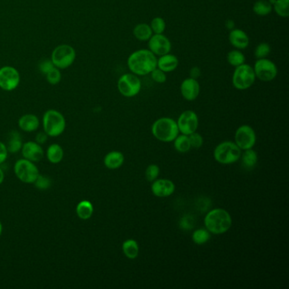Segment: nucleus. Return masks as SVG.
<instances>
[{
    "label": "nucleus",
    "mask_w": 289,
    "mask_h": 289,
    "mask_svg": "<svg viewBox=\"0 0 289 289\" xmlns=\"http://www.w3.org/2000/svg\"><path fill=\"white\" fill-rule=\"evenodd\" d=\"M39 119L37 115L26 114L21 116L18 120L19 128L25 133H32L39 128Z\"/></svg>",
    "instance_id": "nucleus-20"
},
{
    "label": "nucleus",
    "mask_w": 289,
    "mask_h": 289,
    "mask_svg": "<svg viewBox=\"0 0 289 289\" xmlns=\"http://www.w3.org/2000/svg\"><path fill=\"white\" fill-rule=\"evenodd\" d=\"M271 48L267 43H261L257 45V47L255 50V57L257 60L260 59H265L267 58L270 54H271Z\"/></svg>",
    "instance_id": "nucleus-33"
},
{
    "label": "nucleus",
    "mask_w": 289,
    "mask_h": 289,
    "mask_svg": "<svg viewBox=\"0 0 289 289\" xmlns=\"http://www.w3.org/2000/svg\"><path fill=\"white\" fill-rule=\"evenodd\" d=\"M241 155L242 154L239 147L232 142L220 143L214 151L215 159L221 164H232L234 162H237L240 159Z\"/></svg>",
    "instance_id": "nucleus-6"
},
{
    "label": "nucleus",
    "mask_w": 289,
    "mask_h": 289,
    "mask_svg": "<svg viewBox=\"0 0 289 289\" xmlns=\"http://www.w3.org/2000/svg\"><path fill=\"white\" fill-rule=\"evenodd\" d=\"M190 77L198 79L201 75V70L198 66H193L190 70Z\"/></svg>",
    "instance_id": "nucleus-42"
},
{
    "label": "nucleus",
    "mask_w": 289,
    "mask_h": 289,
    "mask_svg": "<svg viewBox=\"0 0 289 289\" xmlns=\"http://www.w3.org/2000/svg\"><path fill=\"white\" fill-rule=\"evenodd\" d=\"M179 133L177 124L172 118L163 117L157 120L152 126V133L158 140L172 142Z\"/></svg>",
    "instance_id": "nucleus-4"
},
{
    "label": "nucleus",
    "mask_w": 289,
    "mask_h": 289,
    "mask_svg": "<svg viewBox=\"0 0 289 289\" xmlns=\"http://www.w3.org/2000/svg\"><path fill=\"white\" fill-rule=\"evenodd\" d=\"M177 124L179 132L184 135H190L198 128V116L193 110H186L180 115Z\"/></svg>",
    "instance_id": "nucleus-13"
},
{
    "label": "nucleus",
    "mask_w": 289,
    "mask_h": 289,
    "mask_svg": "<svg viewBox=\"0 0 289 289\" xmlns=\"http://www.w3.org/2000/svg\"><path fill=\"white\" fill-rule=\"evenodd\" d=\"M175 149L180 153H186L190 150L191 144L188 135H181L175 138Z\"/></svg>",
    "instance_id": "nucleus-31"
},
{
    "label": "nucleus",
    "mask_w": 289,
    "mask_h": 289,
    "mask_svg": "<svg viewBox=\"0 0 289 289\" xmlns=\"http://www.w3.org/2000/svg\"><path fill=\"white\" fill-rule=\"evenodd\" d=\"M180 89H181V94L186 100L193 101L199 95L200 85L197 79L188 77L183 80Z\"/></svg>",
    "instance_id": "nucleus-15"
},
{
    "label": "nucleus",
    "mask_w": 289,
    "mask_h": 289,
    "mask_svg": "<svg viewBox=\"0 0 289 289\" xmlns=\"http://www.w3.org/2000/svg\"><path fill=\"white\" fill-rule=\"evenodd\" d=\"M149 50L156 56L167 55L172 50V43L164 34H153L148 41Z\"/></svg>",
    "instance_id": "nucleus-14"
},
{
    "label": "nucleus",
    "mask_w": 289,
    "mask_h": 289,
    "mask_svg": "<svg viewBox=\"0 0 289 289\" xmlns=\"http://www.w3.org/2000/svg\"><path fill=\"white\" fill-rule=\"evenodd\" d=\"M150 27H151L152 31L154 34H162L164 33L167 28V23L164 19L161 17H154L150 22Z\"/></svg>",
    "instance_id": "nucleus-32"
},
{
    "label": "nucleus",
    "mask_w": 289,
    "mask_h": 289,
    "mask_svg": "<svg viewBox=\"0 0 289 289\" xmlns=\"http://www.w3.org/2000/svg\"><path fill=\"white\" fill-rule=\"evenodd\" d=\"M55 67V65L53 64L52 60H43L42 62H40L39 64V69L43 73H45V75L50 71V70H52L53 68Z\"/></svg>",
    "instance_id": "nucleus-40"
},
{
    "label": "nucleus",
    "mask_w": 289,
    "mask_h": 289,
    "mask_svg": "<svg viewBox=\"0 0 289 289\" xmlns=\"http://www.w3.org/2000/svg\"><path fill=\"white\" fill-rule=\"evenodd\" d=\"M128 69L137 76H147L157 67V56L149 50H138L128 59Z\"/></svg>",
    "instance_id": "nucleus-1"
},
{
    "label": "nucleus",
    "mask_w": 289,
    "mask_h": 289,
    "mask_svg": "<svg viewBox=\"0 0 289 289\" xmlns=\"http://www.w3.org/2000/svg\"><path fill=\"white\" fill-rule=\"evenodd\" d=\"M159 168L156 164H150L146 170V178L149 182H154L159 176Z\"/></svg>",
    "instance_id": "nucleus-38"
},
{
    "label": "nucleus",
    "mask_w": 289,
    "mask_h": 289,
    "mask_svg": "<svg viewBox=\"0 0 289 289\" xmlns=\"http://www.w3.org/2000/svg\"><path fill=\"white\" fill-rule=\"evenodd\" d=\"M5 180V173H4L3 170L0 168V184H2Z\"/></svg>",
    "instance_id": "nucleus-46"
},
{
    "label": "nucleus",
    "mask_w": 289,
    "mask_h": 289,
    "mask_svg": "<svg viewBox=\"0 0 289 289\" xmlns=\"http://www.w3.org/2000/svg\"><path fill=\"white\" fill-rule=\"evenodd\" d=\"M189 142H190L191 148L193 149H199L203 145V138L198 133H193L188 135Z\"/></svg>",
    "instance_id": "nucleus-39"
},
{
    "label": "nucleus",
    "mask_w": 289,
    "mask_h": 289,
    "mask_svg": "<svg viewBox=\"0 0 289 289\" xmlns=\"http://www.w3.org/2000/svg\"><path fill=\"white\" fill-rule=\"evenodd\" d=\"M21 76L18 70L12 66L0 69V88L5 91H13L18 87Z\"/></svg>",
    "instance_id": "nucleus-11"
},
{
    "label": "nucleus",
    "mask_w": 289,
    "mask_h": 289,
    "mask_svg": "<svg viewBox=\"0 0 289 289\" xmlns=\"http://www.w3.org/2000/svg\"><path fill=\"white\" fill-rule=\"evenodd\" d=\"M210 238H211V235L209 233L208 230L198 229L193 232V242L197 244H203L206 242H208Z\"/></svg>",
    "instance_id": "nucleus-34"
},
{
    "label": "nucleus",
    "mask_w": 289,
    "mask_h": 289,
    "mask_svg": "<svg viewBox=\"0 0 289 289\" xmlns=\"http://www.w3.org/2000/svg\"><path fill=\"white\" fill-rule=\"evenodd\" d=\"M258 160V156L256 151L252 149H246L244 153L242 155V161L243 167L247 169H251L256 166Z\"/></svg>",
    "instance_id": "nucleus-30"
},
{
    "label": "nucleus",
    "mask_w": 289,
    "mask_h": 289,
    "mask_svg": "<svg viewBox=\"0 0 289 289\" xmlns=\"http://www.w3.org/2000/svg\"><path fill=\"white\" fill-rule=\"evenodd\" d=\"M46 79L49 81V84L52 85H56L60 82L61 80V74L57 67L53 68L47 74H46Z\"/></svg>",
    "instance_id": "nucleus-36"
},
{
    "label": "nucleus",
    "mask_w": 289,
    "mask_h": 289,
    "mask_svg": "<svg viewBox=\"0 0 289 289\" xmlns=\"http://www.w3.org/2000/svg\"><path fill=\"white\" fill-rule=\"evenodd\" d=\"M151 190L157 197H168L174 193L175 184L170 180H157L152 184Z\"/></svg>",
    "instance_id": "nucleus-18"
},
{
    "label": "nucleus",
    "mask_w": 289,
    "mask_h": 289,
    "mask_svg": "<svg viewBox=\"0 0 289 289\" xmlns=\"http://www.w3.org/2000/svg\"><path fill=\"white\" fill-rule=\"evenodd\" d=\"M227 62L233 67H237L244 64L246 58L243 53L239 50H232L227 55Z\"/></svg>",
    "instance_id": "nucleus-27"
},
{
    "label": "nucleus",
    "mask_w": 289,
    "mask_h": 289,
    "mask_svg": "<svg viewBox=\"0 0 289 289\" xmlns=\"http://www.w3.org/2000/svg\"><path fill=\"white\" fill-rule=\"evenodd\" d=\"M48 135L46 133L44 132V133H37V136H36V141L37 143L39 144H43L45 143L46 141H47Z\"/></svg>",
    "instance_id": "nucleus-43"
},
{
    "label": "nucleus",
    "mask_w": 289,
    "mask_h": 289,
    "mask_svg": "<svg viewBox=\"0 0 289 289\" xmlns=\"http://www.w3.org/2000/svg\"><path fill=\"white\" fill-rule=\"evenodd\" d=\"M234 22L231 21V20H227V22H226V26H227V29H230V30H232L234 28Z\"/></svg>",
    "instance_id": "nucleus-45"
},
{
    "label": "nucleus",
    "mask_w": 289,
    "mask_h": 289,
    "mask_svg": "<svg viewBox=\"0 0 289 289\" xmlns=\"http://www.w3.org/2000/svg\"><path fill=\"white\" fill-rule=\"evenodd\" d=\"M46 155H47L48 160L50 163L59 164L62 161L63 158H64V150L60 144L53 143L48 148Z\"/></svg>",
    "instance_id": "nucleus-23"
},
{
    "label": "nucleus",
    "mask_w": 289,
    "mask_h": 289,
    "mask_svg": "<svg viewBox=\"0 0 289 289\" xmlns=\"http://www.w3.org/2000/svg\"><path fill=\"white\" fill-rule=\"evenodd\" d=\"M76 59V51L70 45H63L55 48L51 60L55 67L65 69L73 64Z\"/></svg>",
    "instance_id": "nucleus-9"
},
{
    "label": "nucleus",
    "mask_w": 289,
    "mask_h": 289,
    "mask_svg": "<svg viewBox=\"0 0 289 289\" xmlns=\"http://www.w3.org/2000/svg\"><path fill=\"white\" fill-rule=\"evenodd\" d=\"M149 75L151 76V78L157 84H164L167 81V73L159 68L156 67L154 70H152L151 73Z\"/></svg>",
    "instance_id": "nucleus-37"
},
{
    "label": "nucleus",
    "mask_w": 289,
    "mask_h": 289,
    "mask_svg": "<svg viewBox=\"0 0 289 289\" xmlns=\"http://www.w3.org/2000/svg\"><path fill=\"white\" fill-rule=\"evenodd\" d=\"M253 68L256 78L266 82L273 81L278 73L276 64L267 58L256 60Z\"/></svg>",
    "instance_id": "nucleus-10"
},
{
    "label": "nucleus",
    "mask_w": 289,
    "mask_h": 289,
    "mask_svg": "<svg viewBox=\"0 0 289 289\" xmlns=\"http://www.w3.org/2000/svg\"><path fill=\"white\" fill-rule=\"evenodd\" d=\"M190 222H189V219H188V217H184L182 220V222H181V224H182V227L184 228V229H191V227L193 225L189 224Z\"/></svg>",
    "instance_id": "nucleus-44"
},
{
    "label": "nucleus",
    "mask_w": 289,
    "mask_h": 289,
    "mask_svg": "<svg viewBox=\"0 0 289 289\" xmlns=\"http://www.w3.org/2000/svg\"><path fill=\"white\" fill-rule=\"evenodd\" d=\"M179 65V60L175 55L167 54V55L159 56L157 59V68L164 71L166 73H170L174 71Z\"/></svg>",
    "instance_id": "nucleus-19"
},
{
    "label": "nucleus",
    "mask_w": 289,
    "mask_h": 289,
    "mask_svg": "<svg viewBox=\"0 0 289 289\" xmlns=\"http://www.w3.org/2000/svg\"><path fill=\"white\" fill-rule=\"evenodd\" d=\"M204 225L209 232L214 234H222L230 229L232 218L229 213L223 209H215L206 215Z\"/></svg>",
    "instance_id": "nucleus-2"
},
{
    "label": "nucleus",
    "mask_w": 289,
    "mask_h": 289,
    "mask_svg": "<svg viewBox=\"0 0 289 289\" xmlns=\"http://www.w3.org/2000/svg\"><path fill=\"white\" fill-rule=\"evenodd\" d=\"M228 39L232 47L237 50H245L250 45V37L247 34L241 29L233 28L231 30Z\"/></svg>",
    "instance_id": "nucleus-17"
},
{
    "label": "nucleus",
    "mask_w": 289,
    "mask_h": 289,
    "mask_svg": "<svg viewBox=\"0 0 289 289\" xmlns=\"http://www.w3.org/2000/svg\"><path fill=\"white\" fill-rule=\"evenodd\" d=\"M122 250L124 255L128 258L135 259L138 257L139 247L135 240L128 239L123 242Z\"/></svg>",
    "instance_id": "nucleus-28"
},
{
    "label": "nucleus",
    "mask_w": 289,
    "mask_h": 289,
    "mask_svg": "<svg viewBox=\"0 0 289 289\" xmlns=\"http://www.w3.org/2000/svg\"><path fill=\"white\" fill-rule=\"evenodd\" d=\"M256 135L255 131L250 126H242L235 133V143L240 149H252L256 144Z\"/></svg>",
    "instance_id": "nucleus-12"
},
{
    "label": "nucleus",
    "mask_w": 289,
    "mask_h": 289,
    "mask_svg": "<svg viewBox=\"0 0 289 289\" xmlns=\"http://www.w3.org/2000/svg\"><path fill=\"white\" fill-rule=\"evenodd\" d=\"M14 172L21 183L26 184H33L40 174L39 170L35 163L26 159H18L16 162Z\"/></svg>",
    "instance_id": "nucleus-7"
},
{
    "label": "nucleus",
    "mask_w": 289,
    "mask_h": 289,
    "mask_svg": "<svg viewBox=\"0 0 289 289\" xmlns=\"http://www.w3.org/2000/svg\"><path fill=\"white\" fill-rule=\"evenodd\" d=\"M22 142H21V135L19 134L18 132L14 131L9 136L8 143H7V149L9 153L11 154H15L21 150L22 148Z\"/></svg>",
    "instance_id": "nucleus-25"
},
{
    "label": "nucleus",
    "mask_w": 289,
    "mask_h": 289,
    "mask_svg": "<svg viewBox=\"0 0 289 289\" xmlns=\"http://www.w3.org/2000/svg\"><path fill=\"white\" fill-rule=\"evenodd\" d=\"M21 150L24 159H28L34 163L40 161L45 154L39 143L33 141H29L24 143Z\"/></svg>",
    "instance_id": "nucleus-16"
},
{
    "label": "nucleus",
    "mask_w": 289,
    "mask_h": 289,
    "mask_svg": "<svg viewBox=\"0 0 289 289\" xmlns=\"http://www.w3.org/2000/svg\"><path fill=\"white\" fill-rule=\"evenodd\" d=\"M76 212L80 219H90L94 214V205L90 201L81 200L76 205Z\"/></svg>",
    "instance_id": "nucleus-24"
},
{
    "label": "nucleus",
    "mask_w": 289,
    "mask_h": 289,
    "mask_svg": "<svg viewBox=\"0 0 289 289\" xmlns=\"http://www.w3.org/2000/svg\"><path fill=\"white\" fill-rule=\"evenodd\" d=\"M8 149L6 144L0 142V164H3L8 158Z\"/></svg>",
    "instance_id": "nucleus-41"
},
{
    "label": "nucleus",
    "mask_w": 289,
    "mask_h": 289,
    "mask_svg": "<svg viewBox=\"0 0 289 289\" xmlns=\"http://www.w3.org/2000/svg\"><path fill=\"white\" fill-rule=\"evenodd\" d=\"M254 68L246 63L235 67L232 74V84L237 90H247L256 82Z\"/></svg>",
    "instance_id": "nucleus-5"
},
{
    "label": "nucleus",
    "mask_w": 289,
    "mask_h": 289,
    "mask_svg": "<svg viewBox=\"0 0 289 289\" xmlns=\"http://www.w3.org/2000/svg\"><path fill=\"white\" fill-rule=\"evenodd\" d=\"M2 232H3V225L0 222V237H1V235H2Z\"/></svg>",
    "instance_id": "nucleus-47"
},
{
    "label": "nucleus",
    "mask_w": 289,
    "mask_h": 289,
    "mask_svg": "<svg viewBox=\"0 0 289 289\" xmlns=\"http://www.w3.org/2000/svg\"><path fill=\"white\" fill-rule=\"evenodd\" d=\"M272 11V6L268 0H258L253 6L254 13L259 16H268Z\"/></svg>",
    "instance_id": "nucleus-26"
},
{
    "label": "nucleus",
    "mask_w": 289,
    "mask_h": 289,
    "mask_svg": "<svg viewBox=\"0 0 289 289\" xmlns=\"http://www.w3.org/2000/svg\"><path fill=\"white\" fill-rule=\"evenodd\" d=\"M124 162V156L120 152L112 151L108 153L104 159V166L110 170L120 168Z\"/></svg>",
    "instance_id": "nucleus-21"
},
{
    "label": "nucleus",
    "mask_w": 289,
    "mask_h": 289,
    "mask_svg": "<svg viewBox=\"0 0 289 289\" xmlns=\"http://www.w3.org/2000/svg\"><path fill=\"white\" fill-rule=\"evenodd\" d=\"M33 184L37 189L46 190V189H49L51 187L52 182H51V180L49 177L44 176V175L39 174L36 181L34 182Z\"/></svg>",
    "instance_id": "nucleus-35"
},
{
    "label": "nucleus",
    "mask_w": 289,
    "mask_h": 289,
    "mask_svg": "<svg viewBox=\"0 0 289 289\" xmlns=\"http://www.w3.org/2000/svg\"><path fill=\"white\" fill-rule=\"evenodd\" d=\"M272 10L277 16L282 18L289 16V0H276L272 6Z\"/></svg>",
    "instance_id": "nucleus-29"
},
{
    "label": "nucleus",
    "mask_w": 289,
    "mask_h": 289,
    "mask_svg": "<svg viewBox=\"0 0 289 289\" xmlns=\"http://www.w3.org/2000/svg\"><path fill=\"white\" fill-rule=\"evenodd\" d=\"M117 88L121 95L127 98H133L140 93L142 82L139 76L135 74L126 73L118 80Z\"/></svg>",
    "instance_id": "nucleus-8"
},
{
    "label": "nucleus",
    "mask_w": 289,
    "mask_h": 289,
    "mask_svg": "<svg viewBox=\"0 0 289 289\" xmlns=\"http://www.w3.org/2000/svg\"><path fill=\"white\" fill-rule=\"evenodd\" d=\"M151 27L149 24L139 23L136 25L133 28L134 37L141 42H147L153 35Z\"/></svg>",
    "instance_id": "nucleus-22"
},
{
    "label": "nucleus",
    "mask_w": 289,
    "mask_h": 289,
    "mask_svg": "<svg viewBox=\"0 0 289 289\" xmlns=\"http://www.w3.org/2000/svg\"><path fill=\"white\" fill-rule=\"evenodd\" d=\"M43 127L44 132L49 137L55 138L64 133L66 127V121L64 115L60 111L49 110L45 113L43 117Z\"/></svg>",
    "instance_id": "nucleus-3"
}]
</instances>
